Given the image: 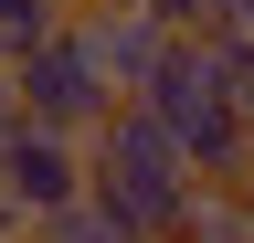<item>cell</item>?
<instances>
[{
	"mask_svg": "<svg viewBox=\"0 0 254 243\" xmlns=\"http://www.w3.org/2000/svg\"><path fill=\"white\" fill-rule=\"evenodd\" d=\"M85 191L117 211V222H138L148 243H180L190 233V211H201L212 191L190 180V159L170 148V127H159L148 106H117L106 127L85 138Z\"/></svg>",
	"mask_w": 254,
	"mask_h": 243,
	"instance_id": "cell-1",
	"label": "cell"
},
{
	"mask_svg": "<svg viewBox=\"0 0 254 243\" xmlns=\"http://www.w3.org/2000/svg\"><path fill=\"white\" fill-rule=\"evenodd\" d=\"M11 106H21V127H53V138H74V148L117 116L106 74H95V53H85L74 32H53L43 53H21V64H11Z\"/></svg>",
	"mask_w": 254,
	"mask_h": 243,
	"instance_id": "cell-2",
	"label": "cell"
},
{
	"mask_svg": "<svg viewBox=\"0 0 254 243\" xmlns=\"http://www.w3.org/2000/svg\"><path fill=\"white\" fill-rule=\"evenodd\" d=\"M64 201H85V148L53 138V127H11L0 138V211L32 233V222H53Z\"/></svg>",
	"mask_w": 254,
	"mask_h": 243,
	"instance_id": "cell-3",
	"label": "cell"
},
{
	"mask_svg": "<svg viewBox=\"0 0 254 243\" xmlns=\"http://www.w3.org/2000/svg\"><path fill=\"white\" fill-rule=\"evenodd\" d=\"M74 43L95 53V74H106L117 106H138L148 85L170 74V53H180V32H159L148 11H74Z\"/></svg>",
	"mask_w": 254,
	"mask_h": 243,
	"instance_id": "cell-4",
	"label": "cell"
},
{
	"mask_svg": "<svg viewBox=\"0 0 254 243\" xmlns=\"http://www.w3.org/2000/svg\"><path fill=\"white\" fill-rule=\"evenodd\" d=\"M21 243H148V233H138V222H117V211H106V201L85 191V201H64L53 222H32Z\"/></svg>",
	"mask_w": 254,
	"mask_h": 243,
	"instance_id": "cell-5",
	"label": "cell"
},
{
	"mask_svg": "<svg viewBox=\"0 0 254 243\" xmlns=\"http://www.w3.org/2000/svg\"><path fill=\"white\" fill-rule=\"evenodd\" d=\"M53 32H74V0H0V64L43 53Z\"/></svg>",
	"mask_w": 254,
	"mask_h": 243,
	"instance_id": "cell-6",
	"label": "cell"
},
{
	"mask_svg": "<svg viewBox=\"0 0 254 243\" xmlns=\"http://www.w3.org/2000/svg\"><path fill=\"white\" fill-rule=\"evenodd\" d=\"M201 32H254V0H201Z\"/></svg>",
	"mask_w": 254,
	"mask_h": 243,
	"instance_id": "cell-7",
	"label": "cell"
},
{
	"mask_svg": "<svg viewBox=\"0 0 254 243\" xmlns=\"http://www.w3.org/2000/svg\"><path fill=\"white\" fill-rule=\"evenodd\" d=\"M244 233H254V191H244Z\"/></svg>",
	"mask_w": 254,
	"mask_h": 243,
	"instance_id": "cell-8",
	"label": "cell"
}]
</instances>
